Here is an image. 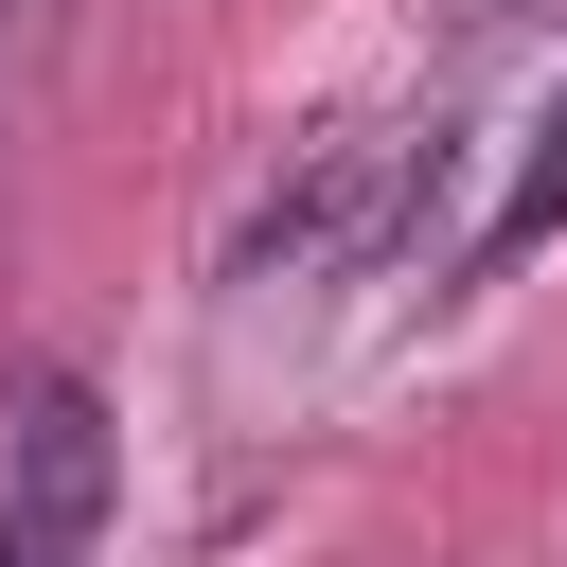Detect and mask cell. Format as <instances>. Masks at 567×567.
I'll return each instance as SVG.
<instances>
[{
  "instance_id": "7a4b0ae2",
  "label": "cell",
  "mask_w": 567,
  "mask_h": 567,
  "mask_svg": "<svg viewBox=\"0 0 567 567\" xmlns=\"http://www.w3.org/2000/svg\"><path fill=\"white\" fill-rule=\"evenodd\" d=\"M0 514H18V532H53V549H89V532H106V390H89V372H35V390H18Z\"/></svg>"
},
{
  "instance_id": "6da1fadb",
  "label": "cell",
  "mask_w": 567,
  "mask_h": 567,
  "mask_svg": "<svg viewBox=\"0 0 567 567\" xmlns=\"http://www.w3.org/2000/svg\"><path fill=\"white\" fill-rule=\"evenodd\" d=\"M390 142H408V124H319V142L284 159V195L248 213L230 284H319V266H372V213H390Z\"/></svg>"
},
{
  "instance_id": "3957f363",
  "label": "cell",
  "mask_w": 567,
  "mask_h": 567,
  "mask_svg": "<svg viewBox=\"0 0 567 567\" xmlns=\"http://www.w3.org/2000/svg\"><path fill=\"white\" fill-rule=\"evenodd\" d=\"M549 230H567V106L532 124V177L496 195V248H549Z\"/></svg>"
}]
</instances>
